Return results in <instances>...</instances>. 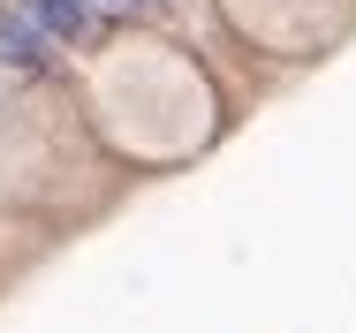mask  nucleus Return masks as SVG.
<instances>
[{
	"instance_id": "1",
	"label": "nucleus",
	"mask_w": 356,
	"mask_h": 333,
	"mask_svg": "<svg viewBox=\"0 0 356 333\" xmlns=\"http://www.w3.org/2000/svg\"><path fill=\"white\" fill-rule=\"evenodd\" d=\"M15 8H23L54 46H91V38H99V23H106L91 0H15Z\"/></svg>"
},
{
	"instance_id": "2",
	"label": "nucleus",
	"mask_w": 356,
	"mask_h": 333,
	"mask_svg": "<svg viewBox=\"0 0 356 333\" xmlns=\"http://www.w3.org/2000/svg\"><path fill=\"white\" fill-rule=\"evenodd\" d=\"M0 61H8V68H23V76L54 68V38H46V31H38V23H31L15 0L0 8Z\"/></svg>"
},
{
	"instance_id": "3",
	"label": "nucleus",
	"mask_w": 356,
	"mask_h": 333,
	"mask_svg": "<svg viewBox=\"0 0 356 333\" xmlns=\"http://www.w3.org/2000/svg\"><path fill=\"white\" fill-rule=\"evenodd\" d=\"M99 15H144V8H159V0H91Z\"/></svg>"
}]
</instances>
